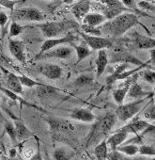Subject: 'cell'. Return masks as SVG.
Returning a JSON list of instances; mask_svg holds the SVG:
<instances>
[{
	"label": "cell",
	"instance_id": "6da1fadb",
	"mask_svg": "<svg viewBox=\"0 0 155 160\" xmlns=\"http://www.w3.org/2000/svg\"><path fill=\"white\" fill-rule=\"evenodd\" d=\"M139 24L138 17L133 12L123 13L117 18L105 22L102 27H100L103 35L106 38L115 40L127 32L132 28Z\"/></svg>",
	"mask_w": 155,
	"mask_h": 160
},
{
	"label": "cell",
	"instance_id": "7a4b0ae2",
	"mask_svg": "<svg viewBox=\"0 0 155 160\" xmlns=\"http://www.w3.org/2000/svg\"><path fill=\"white\" fill-rule=\"evenodd\" d=\"M117 116L113 112H106L104 116H102L99 120L95 122L91 131L89 134L86 145L87 147H91L93 145H98L101 143L104 137L108 135L114 124L116 123Z\"/></svg>",
	"mask_w": 155,
	"mask_h": 160
},
{
	"label": "cell",
	"instance_id": "3957f363",
	"mask_svg": "<svg viewBox=\"0 0 155 160\" xmlns=\"http://www.w3.org/2000/svg\"><path fill=\"white\" fill-rule=\"evenodd\" d=\"M35 27L40 28V30L47 39H54L61 35L65 31L77 28L79 27V25L77 22H73V21H60V22L40 23V24H36Z\"/></svg>",
	"mask_w": 155,
	"mask_h": 160
},
{
	"label": "cell",
	"instance_id": "277c9868",
	"mask_svg": "<svg viewBox=\"0 0 155 160\" xmlns=\"http://www.w3.org/2000/svg\"><path fill=\"white\" fill-rule=\"evenodd\" d=\"M146 100H147V98L142 99V100L133 101L128 104L119 105L115 111L117 119H119V121L124 122L131 120L141 110L142 106L146 102Z\"/></svg>",
	"mask_w": 155,
	"mask_h": 160
},
{
	"label": "cell",
	"instance_id": "5b68a950",
	"mask_svg": "<svg viewBox=\"0 0 155 160\" xmlns=\"http://www.w3.org/2000/svg\"><path fill=\"white\" fill-rule=\"evenodd\" d=\"M12 22H41L44 20V15L39 9L29 7L13 11L12 13Z\"/></svg>",
	"mask_w": 155,
	"mask_h": 160
},
{
	"label": "cell",
	"instance_id": "8992f818",
	"mask_svg": "<svg viewBox=\"0 0 155 160\" xmlns=\"http://www.w3.org/2000/svg\"><path fill=\"white\" fill-rule=\"evenodd\" d=\"M101 3L103 4V14L108 21L113 20L123 13L132 12L122 4L121 1H118V0H106V1H102Z\"/></svg>",
	"mask_w": 155,
	"mask_h": 160
},
{
	"label": "cell",
	"instance_id": "52a82bcc",
	"mask_svg": "<svg viewBox=\"0 0 155 160\" xmlns=\"http://www.w3.org/2000/svg\"><path fill=\"white\" fill-rule=\"evenodd\" d=\"M79 35L84 40L85 43L92 50V51H101L113 48L114 46V40L106 37H95L90 36L88 34L83 33L82 31L79 32Z\"/></svg>",
	"mask_w": 155,
	"mask_h": 160
},
{
	"label": "cell",
	"instance_id": "ba28073f",
	"mask_svg": "<svg viewBox=\"0 0 155 160\" xmlns=\"http://www.w3.org/2000/svg\"><path fill=\"white\" fill-rule=\"evenodd\" d=\"M109 60L112 63H127V64H133L137 66L146 65L148 62H143L135 56L128 52L122 47H117L113 50L111 56L109 57Z\"/></svg>",
	"mask_w": 155,
	"mask_h": 160
},
{
	"label": "cell",
	"instance_id": "9c48e42d",
	"mask_svg": "<svg viewBox=\"0 0 155 160\" xmlns=\"http://www.w3.org/2000/svg\"><path fill=\"white\" fill-rule=\"evenodd\" d=\"M78 40V37L73 35V34H68L65 37H61V38H54V39H47L46 41H44V42L41 44L40 52L38 53L39 55L43 54L49 50H52L54 48L59 47L62 44H72L74 43V42H76Z\"/></svg>",
	"mask_w": 155,
	"mask_h": 160
},
{
	"label": "cell",
	"instance_id": "30bf717a",
	"mask_svg": "<svg viewBox=\"0 0 155 160\" xmlns=\"http://www.w3.org/2000/svg\"><path fill=\"white\" fill-rule=\"evenodd\" d=\"M72 53V49L68 46H59L49 50L43 54H37L34 59L36 60H42V59H49V58H58V59H67L70 57Z\"/></svg>",
	"mask_w": 155,
	"mask_h": 160
},
{
	"label": "cell",
	"instance_id": "8fae6325",
	"mask_svg": "<svg viewBox=\"0 0 155 160\" xmlns=\"http://www.w3.org/2000/svg\"><path fill=\"white\" fill-rule=\"evenodd\" d=\"M9 49L11 54L15 58L16 60H18L21 63H26L27 61V56L25 52V43L22 41L19 40H9Z\"/></svg>",
	"mask_w": 155,
	"mask_h": 160
},
{
	"label": "cell",
	"instance_id": "7c38bea8",
	"mask_svg": "<svg viewBox=\"0 0 155 160\" xmlns=\"http://www.w3.org/2000/svg\"><path fill=\"white\" fill-rule=\"evenodd\" d=\"M38 71L44 75L45 77L56 80L61 77L62 75V69L60 66L56 64H52V63H42L38 66Z\"/></svg>",
	"mask_w": 155,
	"mask_h": 160
},
{
	"label": "cell",
	"instance_id": "4fadbf2b",
	"mask_svg": "<svg viewBox=\"0 0 155 160\" xmlns=\"http://www.w3.org/2000/svg\"><path fill=\"white\" fill-rule=\"evenodd\" d=\"M154 125H150L148 122L143 120H133L131 122L127 123L125 126L119 129V131L125 132L126 134H137L140 132H143L145 130L151 129Z\"/></svg>",
	"mask_w": 155,
	"mask_h": 160
},
{
	"label": "cell",
	"instance_id": "5bb4252c",
	"mask_svg": "<svg viewBox=\"0 0 155 160\" xmlns=\"http://www.w3.org/2000/svg\"><path fill=\"white\" fill-rule=\"evenodd\" d=\"M90 9V1H77L71 6V12L77 22H82L89 14Z\"/></svg>",
	"mask_w": 155,
	"mask_h": 160
},
{
	"label": "cell",
	"instance_id": "9a60e30c",
	"mask_svg": "<svg viewBox=\"0 0 155 160\" xmlns=\"http://www.w3.org/2000/svg\"><path fill=\"white\" fill-rule=\"evenodd\" d=\"M9 114L11 115V117H12V119L13 121L12 122H13V124L15 126L18 140H24V139H27V138H30L32 136V132L27 128V126L22 121V119H19L16 116L12 115L11 112H9Z\"/></svg>",
	"mask_w": 155,
	"mask_h": 160
},
{
	"label": "cell",
	"instance_id": "2e32d148",
	"mask_svg": "<svg viewBox=\"0 0 155 160\" xmlns=\"http://www.w3.org/2000/svg\"><path fill=\"white\" fill-rule=\"evenodd\" d=\"M133 42L138 49H154L155 48V39L141 35L137 32L133 34Z\"/></svg>",
	"mask_w": 155,
	"mask_h": 160
},
{
	"label": "cell",
	"instance_id": "e0dca14e",
	"mask_svg": "<svg viewBox=\"0 0 155 160\" xmlns=\"http://www.w3.org/2000/svg\"><path fill=\"white\" fill-rule=\"evenodd\" d=\"M70 118L72 120H76L83 122H93L96 121L95 115L91 110L87 108H75L72 110L70 114Z\"/></svg>",
	"mask_w": 155,
	"mask_h": 160
},
{
	"label": "cell",
	"instance_id": "ac0fdd59",
	"mask_svg": "<svg viewBox=\"0 0 155 160\" xmlns=\"http://www.w3.org/2000/svg\"><path fill=\"white\" fill-rule=\"evenodd\" d=\"M6 85L10 91L16 94L23 93V85L20 82L19 76L12 72H8L6 74Z\"/></svg>",
	"mask_w": 155,
	"mask_h": 160
},
{
	"label": "cell",
	"instance_id": "d6986e66",
	"mask_svg": "<svg viewBox=\"0 0 155 160\" xmlns=\"http://www.w3.org/2000/svg\"><path fill=\"white\" fill-rule=\"evenodd\" d=\"M128 134H126L125 132L122 131H118L117 133H115L114 135H112L111 137L108 138V139L106 140L108 149H110L111 152L117 151V149L121 146L122 142L127 138Z\"/></svg>",
	"mask_w": 155,
	"mask_h": 160
},
{
	"label": "cell",
	"instance_id": "ffe728a7",
	"mask_svg": "<svg viewBox=\"0 0 155 160\" xmlns=\"http://www.w3.org/2000/svg\"><path fill=\"white\" fill-rule=\"evenodd\" d=\"M109 62V56L106 50L98 51V57L96 60V76L100 77L105 71L106 66Z\"/></svg>",
	"mask_w": 155,
	"mask_h": 160
},
{
	"label": "cell",
	"instance_id": "44dd1931",
	"mask_svg": "<svg viewBox=\"0 0 155 160\" xmlns=\"http://www.w3.org/2000/svg\"><path fill=\"white\" fill-rule=\"evenodd\" d=\"M106 22V18L104 17V14L98 13V12H93V13H89L82 21V25H87L90 27H95L99 28L102 24L104 25Z\"/></svg>",
	"mask_w": 155,
	"mask_h": 160
},
{
	"label": "cell",
	"instance_id": "7402d4cb",
	"mask_svg": "<svg viewBox=\"0 0 155 160\" xmlns=\"http://www.w3.org/2000/svg\"><path fill=\"white\" fill-rule=\"evenodd\" d=\"M150 95L148 92H145L142 87L136 82L134 84H133L128 92L127 97L133 99V101H137V100H142L145 98H148V96Z\"/></svg>",
	"mask_w": 155,
	"mask_h": 160
},
{
	"label": "cell",
	"instance_id": "603a6c76",
	"mask_svg": "<svg viewBox=\"0 0 155 160\" xmlns=\"http://www.w3.org/2000/svg\"><path fill=\"white\" fill-rule=\"evenodd\" d=\"M71 46L74 48L76 56H77V61L76 63H79L88 57H90L92 54V50L87 45V44H80V45H75L74 43L71 44Z\"/></svg>",
	"mask_w": 155,
	"mask_h": 160
},
{
	"label": "cell",
	"instance_id": "cb8c5ba5",
	"mask_svg": "<svg viewBox=\"0 0 155 160\" xmlns=\"http://www.w3.org/2000/svg\"><path fill=\"white\" fill-rule=\"evenodd\" d=\"M73 156V152L65 148L59 147L53 152L54 160H70Z\"/></svg>",
	"mask_w": 155,
	"mask_h": 160
},
{
	"label": "cell",
	"instance_id": "d4e9b609",
	"mask_svg": "<svg viewBox=\"0 0 155 160\" xmlns=\"http://www.w3.org/2000/svg\"><path fill=\"white\" fill-rule=\"evenodd\" d=\"M108 146L105 140L102 141L98 145L95 146L94 149V154L97 158V160H107L108 159Z\"/></svg>",
	"mask_w": 155,
	"mask_h": 160
},
{
	"label": "cell",
	"instance_id": "484cf974",
	"mask_svg": "<svg viewBox=\"0 0 155 160\" xmlns=\"http://www.w3.org/2000/svg\"><path fill=\"white\" fill-rule=\"evenodd\" d=\"M129 65H130V64H127V63H120V64H119L118 67H116L115 71H114L109 76H107V78H106V82H107V84H108V85H111V84L117 82L118 77H119L122 72H124L125 71L128 70Z\"/></svg>",
	"mask_w": 155,
	"mask_h": 160
},
{
	"label": "cell",
	"instance_id": "4316f807",
	"mask_svg": "<svg viewBox=\"0 0 155 160\" xmlns=\"http://www.w3.org/2000/svg\"><path fill=\"white\" fill-rule=\"evenodd\" d=\"M117 150L118 152H123L129 156H134L139 152V146L135 144H125L119 146Z\"/></svg>",
	"mask_w": 155,
	"mask_h": 160
},
{
	"label": "cell",
	"instance_id": "83f0119b",
	"mask_svg": "<svg viewBox=\"0 0 155 160\" xmlns=\"http://www.w3.org/2000/svg\"><path fill=\"white\" fill-rule=\"evenodd\" d=\"M58 90H59V89H57V88H55V87H53V86L44 84V85L41 86V87H38L37 94H38V96H40V97H48V96H51V95H53L54 93H56Z\"/></svg>",
	"mask_w": 155,
	"mask_h": 160
},
{
	"label": "cell",
	"instance_id": "f1b7e54d",
	"mask_svg": "<svg viewBox=\"0 0 155 160\" xmlns=\"http://www.w3.org/2000/svg\"><path fill=\"white\" fill-rule=\"evenodd\" d=\"M4 128H5V133L10 137V138L13 142H17L18 138H17L16 130H15V126H14L13 122L9 120H5L4 121Z\"/></svg>",
	"mask_w": 155,
	"mask_h": 160
},
{
	"label": "cell",
	"instance_id": "f546056e",
	"mask_svg": "<svg viewBox=\"0 0 155 160\" xmlns=\"http://www.w3.org/2000/svg\"><path fill=\"white\" fill-rule=\"evenodd\" d=\"M81 31L90 36H95V37L103 36V33H102V30L100 28L90 27V26H87V25H81Z\"/></svg>",
	"mask_w": 155,
	"mask_h": 160
},
{
	"label": "cell",
	"instance_id": "4dcf8cb0",
	"mask_svg": "<svg viewBox=\"0 0 155 160\" xmlns=\"http://www.w3.org/2000/svg\"><path fill=\"white\" fill-rule=\"evenodd\" d=\"M20 79V82L23 86L27 87V88H34V87H41L44 84L43 83H39L35 80H33L32 78L27 76V75H20L19 76Z\"/></svg>",
	"mask_w": 155,
	"mask_h": 160
},
{
	"label": "cell",
	"instance_id": "1f68e13d",
	"mask_svg": "<svg viewBox=\"0 0 155 160\" xmlns=\"http://www.w3.org/2000/svg\"><path fill=\"white\" fill-rule=\"evenodd\" d=\"M0 91L3 92H4L8 97H10V98H11L12 100H13V101H19L20 103L26 104V105H27V106H28V107H32V108H37L36 106H32V105L28 104L27 102H26L25 100L21 99V98L18 96V94H16V93L12 92V91H10L9 89H5V88H3V87L0 86Z\"/></svg>",
	"mask_w": 155,
	"mask_h": 160
},
{
	"label": "cell",
	"instance_id": "d6a6232c",
	"mask_svg": "<svg viewBox=\"0 0 155 160\" xmlns=\"http://www.w3.org/2000/svg\"><path fill=\"white\" fill-rule=\"evenodd\" d=\"M92 80H93V76H91L90 74H86V73L81 74L80 76L77 77L74 81V86H77V87L85 86L92 82Z\"/></svg>",
	"mask_w": 155,
	"mask_h": 160
},
{
	"label": "cell",
	"instance_id": "836d02e7",
	"mask_svg": "<svg viewBox=\"0 0 155 160\" xmlns=\"http://www.w3.org/2000/svg\"><path fill=\"white\" fill-rule=\"evenodd\" d=\"M24 28H25L21 26L20 24H18L17 22H12L11 27H10V32H9L10 37L13 38V37L19 36L24 31Z\"/></svg>",
	"mask_w": 155,
	"mask_h": 160
},
{
	"label": "cell",
	"instance_id": "e575fe53",
	"mask_svg": "<svg viewBox=\"0 0 155 160\" xmlns=\"http://www.w3.org/2000/svg\"><path fill=\"white\" fill-rule=\"evenodd\" d=\"M142 156H154L155 157V148L148 145H141L139 146V152Z\"/></svg>",
	"mask_w": 155,
	"mask_h": 160
},
{
	"label": "cell",
	"instance_id": "d590c367",
	"mask_svg": "<svg viewBox=\"0 0 155 160\" xmlns=\"http://www.w3.org/2000/svg\"><path fill=\"white\" fill-rule=\"evenodd\" d=\"M143 79L149 84H155V72L152 70H147L141 73Z\"/></svg>",
	"mask_w": 155,
	"mask_h": 160
},
{
	"label": "cell",
	"instance_id": "8d00e7d4",
	"mask_svg": "<svg viewBox=\"0 0 155 160\" xmlns=\"http://www.w3.org/2000/svg\"><path fill=\"white\" fill-rule=\"evenodd\" d=\"M137 8L142 11L155 12V5L152 2L148 1H137Z\"/></svg>",
	"mask_w": 155,
	"mask_h": 160
},
{
	"label": "cell",
	"instance_id": "74e56055",
	"mask_svg": "<svg viewBox=\"0 0 155 160\" xmlns=\"http://www.w3.org/2000/svg\"><path fill=\"white\" fill-rule=\"evenodd\" d=\"M17 3H20V1H14V0H3V1H0V6L13 12V9Z\"/></svg>",
	"mask_w": 155,
	"mask_h": 160
},
{
	"label": "cell",
	"instance_id": "f35d334b",
	"mask_svg": "<svg viewBox=\"0 0 155 160\" xmlns=\"http://www.w3.org/2000/svg\"><path fill=\"white\" fill-rule=\"evenodd\" d=\"M145 118L147 120H151V121H155V106H151L144 114Z\"/></svg>",
	"mask_w": 155,
	"mask_h": 160
},
{
	"label": "cell",
	"instance_id": "ab89813d",
	"mask_svg": "<svg viewBox=\"0 0 155 160\" xmlns=\"http://www.w3.org/2000/svg\"><path fill=\"white\" fill-rule=\"evenodd\" d=\"M8 20H9L8 15L3 12H0V28H1L2 32H4V28H5V26H6Z\"/></svg>",
	"mask_w": 155,
	"mask_h": 160
},
{
	"label": "cell",
	"instance_id": "60d3db41",
	"mask_svg": "<svg viewBox=\"0 0 155 160\" xmlns=\"http://www.w3.org/2000/svg\"><path fill=\"white\" fill-rule=\"evenodd\" d=\"M29 160H43V158H42V155H41V152H40V149H39V147H38V150H37V152L29 158Z\"/></svg>",
	"mask_w": 155,
	"mask_h": 160
},
{
	"label": "cell",
	"instance_id": "b9f144b4",
	"mask_svg": "<svg viewBox=\"0 0 155 160\" xmlns=\"http://www.w3.org/2000/svg\"><path fill=\"white\" fill-rule=\"evenodd\" d=\"M107 160H119L118 152L117 151L110 152V153H108V159Z\"/></svg>",
	"mask_w": 155,
	"mask_h": 160
},
{
	"label": "cell",
	"instance_id": "7bdbcfd3",
	"mask_svg": "<svg viewBox=\"0 0 155 160\" xmlns=\"http://www.w3.org/2000/svg\"><path fill=\"white\" fill-rule=\"evenodd\" d=\"M149 54H150V59L148 60V63H150V62L154 63L155 62V48L151 49L149 51Z\"/></svg>",
	"mask_w": 155,
	"mask_h": 160
},
{
	"label": "cell",
	"instance_id": "ee69618b",
	"mask_svg": "<svg viewBox=\"0 0 155 160\" xmlns=\"http://www.w3.org/2000/svg\"><path fill=\"white\" fill-rule=\"evenodd\" d=\"M3 77H4V74H3L1 69H0V82H2V81H3Z\"/></svg>",
	"mask_w": 155,
	"mask_h": 160
},
{
	"label": "cell",
	"instance_id": "f6af8a7d",
	"mask_svg": "<svg viewBox=\"0 0 155 160\" xmlns=\"http://www.w3.org/2000/svg\"><path fill=\"white\" fill-rule=\"evenodd\" d=\"M136 160H154L153 158H145V157H139Z\"/></svg>",
	"mask_w": 155,
	"mask_h": 160
},
{
	"label": "cell",
	"instance_id": "bcb514c9",
	"mask_svg": "<svg viewBox=\"0 0 155 160\" xmlns=\"http://www.w3.org/2000/svg\"><path fill=\"white\" fill-rule=\"evenodd\" d=\"M0 120H1V121H5V120H6V119L4 118V116H3L2 112H1V109H0Z\"/></svg>",
	"mask_w": 155,
	"mask_h": 160
},
{
	"label": "cell",
	"instance_id": "7dc6e473",
	"mask_svg": "<svg viewBox=\"0 0 155 160\" xmlns=\"http://www.w3.org/2000/svg\"><path fill=\"white\" fill-rule=\"evenodd\" d=\"M4 160H17L13 157H4Z\"/></svg>",
	"mask_w": 155,
	"mask_h": 160
},
{
	"label": "cell",
	"instance_id": "c3c4849f",
	"mask_svg": "<svg viewBox=\"0 0 155 160\" xmlns=\"http://www.w3.org/2000/svg\"><path fill=\"white\" fill-rule=\"evenodd\" d=\"M153 64H154V65H155V62H154V63H153Z\"/></svg>",
	"mask_w": 155,
	"mask_h": 160
},
{
	"label": "cell",
	"instance_id": "681fc988",
	"mask_svg": "<svg viewBox=\"0 0 155 160\" xmlns=\"http://www.w3.org/2000/svg\"><path fill=\"white\" fill-rule=\"evenodd\" d=\"M154 106H155V103H154Z\"/></svg>",
	"mask_w": 155,
	"mask_h": 160
},
{
	"label": "cell",
	"instance_id": "f907efd6",
	"mask_svg": "<svg viewBox=\"0 0 155 160\" xmlns=\"http://www.w3.org/2000/svg\"><path fill=\"white\" fill-rule=\"evenodd\" d=\"M154 126H155V124H154Z\"/></svg>",
	"mask_w": 155,
	"mask_h": 160
},
{
	"label": "cell",
	"instance_id": "816d5d0a",
	"mask_svg": "<svg viewBox=\"0 0 155 160\" xmlns=\"http://www.w3.org/2000/svg\"><path fill=\"white\" fill-rule=\"evenodd\" d=\"M0 160H1V159H0Z\"/></svg>",
	"mask_w": 155,
	"mask_h": 160
}]
</instances>
